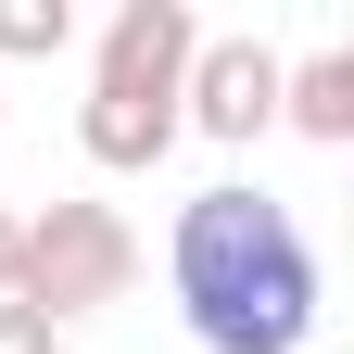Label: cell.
Instances as JSON below:
<instances>
[{
    "label": "cell",
    "mask_w": 354,
    "mask_h": 354,
    "mask_svg": "<svg viewBox=\"0 0 354 354\" xmlns=\"http://www.w3.org/2000/svg\"><path fill=\"white\" fill-rule=\"evenodd\" d=\"M165 291L203 329V354H304V329H317V241H304V215L279 190L215 177L165 228Z\"/></svg>",
    "instance_id": "obj_1"
},
{
    "label": "cell",
    "mask_w": 354,
    "mask_h": 354,
    "mask_svg": "<svg viewBox=\"0 0 354 354\" xmlns=\"http://www.w3.org/2000/svg\"><path fill=\"white\" fill-rule=\"evenodd\" d=\"M127 291H140V228H127L114 203H38L26 215L13 304H38L51 329H76V317H102V304H127Z\"/></svg>",
    "instance_id": "obj_2"
},
{
    "label": "cell",
    "mask_w": 354,
    "mask_h": 354,
    "mask_svg": "<svg viewBox=\"0 0 354 354\" xmlns=\"http://www.w3.org/2000/svg\"><path fill=\"white\" fill-rule=\"evenodd\" d=\"M177 127H203L215 152H253L279 127V51L266 38H203L190 76H177Z\"/></svg>",
    "instance_id": "obj_3"
},
{
    "label": "cell",
    "mask_w": 354,
    "mask_h": 354,
    "mask_svg": "<svg viewBox=\"0 0 354 354\" xmlns=\"http://www.w3.org/2000/svg\"><path fill=\"white\" fill-rule=\"evenodd\" d=\"M190 51H203V13H190V0H127V13L102 26V64H88V88H140V102H177Z\"/></svg>",
    "instance_id": "obj_4"
},
{
    "label": "cell",
    "mask_w": 354,
    "mask_h": 354,
    "mask_svg": "<svg viewBox=\"0 0 354 354\" xmlns=\"http://www.w3.org/2000/svg\"><path fill=\"white\" fill-rule=\"evenodd\" d=\"M76 152L102 177H152L177 152V102H140V88H88L76 102Z\"/></svg>",
    "instance_id": "obj_5"
},
{
    "label": "cell",
    "mask_w": 354,
    "mask_h": 354,
    "mask_svg": "<svg viewBox=\"0 0 354 354\" xmlns=\"http://www.w3.org/2000/svg\"><path fill=\"white\" fill-rule=\"evenodd\" d=\"M279 127H304L317 152H342V140H354V51H304V64H279Z\"/></svg>",
    "instance_id": "obj_6"
},
{
    "label": "cell",
    "mask_w": 354,
    "mask_h": 354,
    "mask_svg": "<svg viewBox=\"0 0 354 354\" xmlns=\"http://www.w3.org/2000/svg\"><path fill=\"white\" fill-rule=\"evenodd\" d=\"M76 51V0H0V64H51Z\"/></svg>",
    "instance_id": "obj_7"
},
{
    "label": "cell",
    "mask_w": 354,
    "mask_h": 354,
    "mask_svg": "<svg viewBox=\"0 0 354 354\" xmlns=\"http://www.w3.org/2000/svg\"><path fill=\"white\" fill-rule=\"evenodd\" d=\"M0 354H64V329L38 317V304H0Z\"/></svg>",
    "instance_id": "obj_8"
},
{
    "label": "cell",
    "mask_w": 354,
    "mask_h": 354,
    "mask_svg": "<svg viewBox=\"0 0 354 354\" xmlns=\"http://www.w3.org/2000/svg\"><path fill=\"white\" fill-rule=\"evenodd\" d=\"M13 279H26V215H0V304H13Z\"/></svg>",
    "instance_id": "obj_9"
}]
</instances>
